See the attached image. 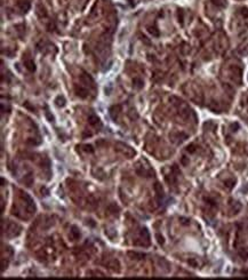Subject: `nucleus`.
Masks as SVG:
<instances>
[{
  "label": "nucleus",
  "mask_w": 248,
  "mask_h": 280,
  "mask_svg": "<svg viewBox=\"0 0 248 280\" xmlns=\"http://www.w3.org/2000/svg\"><path fill=\"white\" fill-rule=\"evenodd\" d=\"M71 233H72L73 236H75V239H78V238L80 237V232H79L78 230L75 228V226H73V228H72V230H71Z\"/></svg>",
  "instance_id": "nucleus-1"
},
{
  "label": "nucleus",
  "mask_w": 248,
  "mask_h": 280,
  "mask_svg": "<svg viewBox=\"0 0 248 280\" xmlns=\"http://www.w3.org/2000/svg\"><path fill=\"white\" fill-rule=\"evenodd\" d=\"M25 182H26V185H31V183L33 182V178L31 177V174H29V175L25 177Z\"/></svg>",
  "instance_id": "nucleus-2"
},
{
  "label": "nucleus",
  "mask_w": 248,
  "mask_h": 280,
  "mask_svg": "<svg viewBox=\"0 0 248 280\" xmlns=\"http://www.w3.org/2000/svg\"><path fill=\"white\" fill-rule=\"evenodd\" d=\"M85 151H87V152H94V149L93 147L90 146V145H85Z\"/></svg>",
  "instance_id": "nucleus-3"
}]
</instances>
